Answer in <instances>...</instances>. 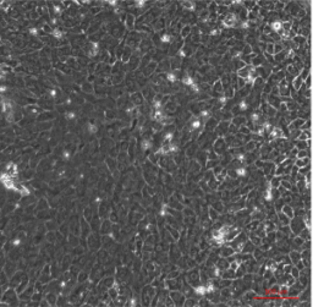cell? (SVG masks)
Wrapping results in <instances>:
<instances>
[{
	"mask_svg": "<svg viewBox=\"0 0 313 307\" xmlns=\"http://www.w3.org/2000/svg\"><path fill=\"white\" fill-rule=\"evenodd\" d=\"M236 22H237V17H236L234 14H229L225 19L223 21V26L226 28H232L236 26Z\"/></svg>",
	"mask_w": 313,
	"mask_h": 307,
	"instance_id": "6da1fadb",
	"label": "cell"
},
{
	"mask_svg": "<svg viewBox=\"0 0 313 307\" xmlns=\"http://www.w3.org/2000/svg\"><path fill=\"white\" fill-rule=\"evenodd\" d=\"M263 198L265 202H271V201L274 199V193H273V185L270 184V182H268L267 184V187H265V190L263 192Z\"/></svg>",
	"mask_w": 313,
	"mask_h": 307,
	"instance_id": "7a4b0ae2",
	"label": "cell"
},
{
	"mask_svg": "<svg viewBox=\"0 0 313 307\" xmlns=\"http://www.w3.org/2000/svg\"><path fill=\"white\" fill-rule=\"evenodd\" d=\"M270 28L271 31L275 32V33H281V31L284 29V22L280 21V20H274L273 22L270 23Z\"/></svg>",
	"mask_w": 313,
	"mask_h": 307,
	"instance_id": "3957f363",
	"label": "cell"
},
{
	"mask_svg": "<svg viewBox=\"0 0 313 307\" xmlns=\"http://www.w3.org/2000/svg\"><path fill=\"white\" fill-rule=\"evenodd\" d=\"M201 127H202V120H201L199 117H194L190 124V130L191 131H196V130H198Z\"/></svg>",
	"mask_w": 313,
	"mask_h": 307,
	"instance_id": "277c9868",
	"label": "cell"
},
{
	"mask_svg": "<svg viewBox=\"0 0 313 307\" xmlns=\"http://www.w3.org/2000/svg\"><path fill=\"white\" fill-rule=\"evenodd\" d=\"M193 292L197 295V296H204V295H207L205 292V286L204 284H199V285H196V286H193Z\"/></svg>",
	"mask_w": 313,
	"mask_h": 307,
	"instance_id": "5b68a950",
	"label": "cell"
},
{
	"mask_svg": "<svg viewBox=\"0 0 313 307\" xmlns=\"http://www.w3.org/2000/svg\"><path fill=\"white\" fill-rule=\"evenodd\" d=\"M181 82H182V85H185V86H187V87H191L196 81H194V78L192 77L191 75H185L184 77L181 78Z\"/></svg>",
	"mask_w": 313,
	"mask_h": 307,
	"instance_id": "8992f818",
	"label": "cell"
},
{
	"mask_svg": "<svg viewBox=\"0 0 313 307\" xmlns=\"http://www.w3.org/2000/svg\"><path fill=\"white\" fill-rule=\"evenodd\" d=\"M98 50H99V44L96 43V42H93V43H91V49H90V51H88V55H90L91 58L96 56L98 54Z\"/></svg>",
	"mask_w": 313,
	"mask_h": 307,
	"instance_id": "52a82bcc",
	"label": "cell"
},
{
	"mask_svg": "<svg viewBox=\"0 0 313 307\" xmlns=\"http://www.w3.org/2000/svg\"><path fill=\"white\" fill-rule=\"evenodd\" d=\"M269 132H270V138H279L282 136V131L279 127H271Z\"/></svg>",
	"mask_w": 313,
	"mask_h": 307,
	"instance_id": "ba28073f",
	"label": "cell"
},
{
	"mask_svg": "<svg viewBox=\"0 0 313 307\" xmlns=\"http://www.w3.org/2000/svg\"><path fill=\"white\" fill-rule=\"evenodd\" d=\"M165 78H167V81L170 82V83H175V82H178V80H179L178 75H176L175 72H173V71L167 72V75H165Z\"/></svg>",
	"mask_w": 313,
	"mask_h": 307,
	"instance_id": "9c48e42d",
	"label": "cell"
},
{
	"mask_svg": "<svg viewBox=\"0 0 313 307\" xmlns=\"http://www.w3.org/2000/svg\"><path fill=\"white\" fill-rule=\"evenodd\" d=\"M235 174L237 175L239 178H245V176H247V174H248V172H247L246 167H239L235 169Z\"/></svg>",
	"mask_w": 313,
	"mask_h": 307,
	"instance_id": "30bf717a",
	"label": "cell"
},
{
	"mask_svg": "<svg viewBox=\"0 0 313 307\" xmlns=\"http://www.w3.org/2000/svg\"><path fill=\"white\" fill-rule=\"evenodd\" d=\"M204 286H205V292L207 294H213L215 291V284L212 280L207 281L205 284H204Z\"/></svg>",
	"mask_w": 313,
	"mask_h": 307,
	"instance_id": "8fae6325",
	"label": "cell"
},
{
	"mask_svg": "<svg viewBox=\"0 0 313 307\" xmlns=\"http://www.w3.org/2000/svg\"><path fill=\"white\" fill-rule=\"evenodd\" d=\"M160 42L164 43V44H170L171 42H173V36L169 33H164L162 34V37H160Z\"/></svg>",
	"mask_w": 313,
	"mask_h": 307,
	"instance_id": "7c38bea8",
	"label": "cell"
},
{
	"mask_svg": "<svg viewBox=\"0 0 313 307\" xmlns=\"http://www.w3.org/2000/svg\"><path fill=\"white\" fill-rule=\"evenodd\" d=\"M87 131H88V133H91V135L97 133L98 132V126L96 125V124H93V122H88L87 124Z\"/></svg>",
	"mask_w": 313,
	"mask_h": 307,
	"instance_id": "4fadbf2b",
	"label": "cell"
},
{
	"mask_svg": "<svg viewBox=\"0 0 313 307\" xmlns=\"http://www.w3.org/2000/svg\"><path fill=\"white\" fill-rule=\"evenodd\" d=\"M167 147H168V152L169 154L170 153H178L180 151V147L175 143H167Z\"/></svg>",
	"mask_w": 313,
	"mask_h": 307,
	"instance_id": "5bb4252c",
	"label": "cell"
},
{
	"mask_svg": "<svg viewBox=\"0 0 313 307\" xmlns=\"http://www.w3.org/2000/svg\"><path fill=\"white\" fill-rule=\"evenodd\" d=\"M174 140V132L173 131H168V132H165L164 135V137H163V141L165 143H171V141Z\"/></svg>",
	"mask_w": 313,
	"mask_h": 307,
	"instance_id": "9a60e30c",
	"label": "cell"
},
{
	"mask_svg": "<svg viewBox=\"0 0 313 307\" xmlns=\"http://www.w3.org/2000/svg\"><path fill=\"white\" fill-rule=\"evenodd\" d=\"M152 141L149 140H143L142 142H141V148H142L143 151H149L152 148Z\"/></svg>",
	"mask_w": 313,
	"mask_h": 307,
	"instance_id": "2e32d148",
	"label": "cell"
},
{
	"mask_svg": "<svg viewBox=\"0 0 313 307\" xmlns=\"http://www.w3.org/2000/svg\"><path fill=\"white\" fill-rule=\"evenodd\" d=\"M237 107H239V109H240L241 111H246L247 109H248V103H247V100L242 99V100H240V102H239Z\"/></svg>",
	"mask_w": 313,
	"mask_h": 307,
	"instance_id": "e0dca14e",
	"label": "cell"
},
{
	"mask_svg": "<svg viewBox=\"0 0 313 307\" xmlns=\"http://www.w3.org/2000/svg\"><path fill=\"white\" fill-rule=\"evenodd\" d=\"M153 108H154V110H162V108H163L162 100L155 98V99H154V102H153Z\"/></svg>",
	"mask_w": 313,
	"mask_h": 307,
	"instance_id": "ac0fdd59",
	"label": "cell"
},
{
	"mask_svg": "<svg viewBox=\"0 0 313 307\" xmlns=\"http://www.w3.org/2000/svg\"><path fill=\"white\" fill-rule=\"evenodd\" d=\"M210 117V111L209 110H202L201 111V114H199V119L201 120H208Z\"/></svg>",
	"mask_w": 313,
	"mask_h": 307,
	"instance_id": "d6986e66",
	"label": "cell"
},
{
	"mask_svg": "<svg viewBox=\"0 0 313 307\" xmlns=\"http://www.w3.org/2000/svg\"><path fill=\"white\" fill-rule=\"evenodd\" d=\"M220 275H221V269H220V267L215 265V267L213 268V276L214 278H219Z\"/></svg>",
	"mask_w": 313,
	"mask_h": 307,
	"instance_id": "ffe728a7",
	"label": "cell"
},
{
	"mask_svg": "<svg viewBox=\"0 0 313 307\" xmlns=\"http://www.w3.org/2000/svg\"><path fill=\"white\" fill-rule=\"evenodd\" d=\"M259 119H261V115H259L258 113H252V114H251V121H252V122L257 124V122L259 121Z\"/></svg>",
	"mask_w": 313,
	"mask_h": 307,
	"instance_id": "44dd1931",
	"label": "cell"
},
{
	"mask_svg": "<svg viewBox=\"0 0 313 307\" xmlns=\"http://www.w3.org/2000/svg\"><path fill=\"white\" fill-rule=\"evenodd\" d=\"M297 164V167L301 168V167H305L306 164H308V159L307 158H303V159H298V162L296 163Z\"/></svg>",
	"mask_w": 313,
	"mask_h": 307,
	"instance_id": "7402d4cb",
	"label": "cell"
},
{
	"mask_svg": "<svg viewBox=\"0 0 313 307\" xmlns=\"http://www.w3.org/2000/svg\"><path fill=\"white\" fill-rule=\"evenodd\" d=\"M250 26H251V23H250V21H248V20L242 21V22L240 23V27H241L242 29H248V28H250Z\"/></svg>",
	"mask_w": 313,
	"mask_h": 307,
	"instance_id": "603a6c76",
	"label": "cell"
},
{
	"mask_svg": "<svg viewBox=\"0 0 313 307\" xmlns=\"http://www.w3.org/2000/svg\"><path fill=\"white\" fill-rule=\"evenodd\" d=\"M190 88H191V91H192L193 93H199V92H201V87L198 86V83H196V82H194V83H193Z\"/></svg>",
	"mask_w": 313,
	"mask_h": 307,
	"instance_id": "cb8c5ba5",
	"label": "cell"
},
{
	"mask_svg": "<svg viewBox=\"0 0 313 307\" xmlns=\"http://www.w3.org/2000/svg\"><path fill=\"white\" fill-rule=\"evenodd\" d=\"M135 6L137 8V9H143L146 6V1H142V0H137V1H135Z\"/></svg>",
	"mask_w": 313,
	"mask_h": 307,
	"instance_id": "d4e9b609",
	"label": "cell"
},
{
	"mask_svg": "<svg viewBox=\"0 0 313 307\" xmlns=\"http://www.w3.org/2000/svg\"><path fill=\"white\" fill-rule=\"evenodd\" d=\"M167 213H168V207L165 204H163V207L160 208V210H159V215H160V217H165V215H167Z\"/></svg>",
	"mask_w": 313,
	"mask_h": 307,
	"instance_id": "484cf974",
	"label": "cell"
},
{
	"mask_svg": "<svg viewBox=\"0 0 313 307\" xmlns=\"http://www.w3.org/2000/svg\"><path fill=\"white\" fill-rule=\"evenodd\" d=\"M228 100H229V98H228L226 96H221V97L218 98V102H219L221 105H225V104L228 103Z\"/></svg>",
	"mask_w": 313,
	"mask_h": 307,
	"instance_id": "4316f807",
	"label": "cell"
},
{
	"mask_svg": "<svg viewBox=\"0 0 313 307\" xmlns=\"http://www.w3.org/2000/svg\"><path fill=\"white\" fill-rule=\"evenodd\" d=\"M235 158H236V160L240 162V163H245V160H246V157H245V154H242V153H240V154H237V156H236Z\"/></svg>",
	"mask_w": 313,
	"mask_h": 307,
	"instance_id": "83f0119b",
	"label": "cell"
},
{
	"mask_svg": "<svg viewBox=\"0 0 313 307\" xmlns=\"http://www.w3.org/2000/svg\"><path fill=\"white\" fill-rule=\"evenodd\" d=\"M66 119H69V120H74L75 117H76V113L75 111H69V113H66Z\"/></svg>",
	"mask_w": 313,
	"mask_h": 307,
	"instance_id": "f1b7e54d",
	"label": "cell"
},
{
	"mask_svg": "<svg viewBox=\"0 0 313 307\" xmlns=\"http://www.w3.org/2000/svg\"><path fill=\"white\" fill-rule=\"evenodd\" d=\"M182 5H184L185 8L190 9V10H192V9L194 8V4H193V3H190V1H185V3H182Z\"/></svg>",
	"mask_w": 313,
	"mask_h": 307,
	"instance_id": "f546056e",
	"label": "cell"
},
{
	"mask_svg": "<svg viewBox=\"0 0 313 307\" xmlns=\"http://www.w3.org/2000/svg\"><path fill=\"white\" fill-rule=\"evenodd\" d=\"M220 29L219 28H214V29H212L210 31V36H218V34H220Z\"/></svg>",
	"mask_w": 313,
	"mask_h": 307,
	"instance_id": "4dcf8cb0",
	"label": "cell"
},
{
	"mask_svg": "<svg viewBox=\"0 0 313 307\" xmlns=\"http://www.w3.org/2000/svg\"><path fill=\"white\" fill-rule=\"evenodd\" d=\"M62 157H64V159H65V160H69V159H70V157H71V154H70V152L65 151V152H64V154H62Z\"/></svg>",
	"mask_w": 313,
	"mask_h": 307,
	"instance_id": "1f68e13d",
	"label": "cell"
},
{
	"mask_svg": "<svg viewBox=\"0 0 313 307\" xmlns=\"http://www.w3.org/2000/svg\"><path fill=\"white\" fill-rule=\"evenodd\" d=\"M136 304H137V301H136L135 297H131V300L128 301V305H130V306H135Z\"/></svg>",
	"mask_w": 313,
	"mask_h": 307,
	"instance_id": "d6a6232c",
	"label": "cell"
},
{
	"mask_svg": "<svg viewBox=\"0 0 313 307\" xmlns=\"http://www.w3.org/2000/svg\"><path fill=\"white\" fill-rule=\"evenodd\" d=\"M178 55H179L180 58H185V56H186V53H185V50H184V49H181V50H179Z\"/></svg>",
	"mask_w": 313,
	"mask_h": 307,
	"instance_id": "836d02e7",
	"label": "cell"
},
{
	"mask_svg": "<svg viewBox=\"0 0 313 307\" xmlns=\"http://www.w3.org/2000/svg\"><path fill=\"white\" fill-rule=\"evenodd\" d=\"M108 4L111 6H117V1H108Z\"/></svg>",
	"mask_w": 313,
	"mask_h": 307,
	"instance_id": "e575fe53",
	"label": "cell"
},
{
	"mask_svg": "<svg viewBox=\"0 0 313 307\" xmlns=\"http://www.w3.org/2000/svg\"><path fill=\"white\" fill-rule=\"evenodd\" d=\"M55 36H56V37H59V38H60V37L62 36V33H61L60 31H55Z\"/></svg>",
	"mask_w": 313,
	"mask_h": 307,
	"instance_id": "d590c367",
	"label": "cell"
}]
</instances>
